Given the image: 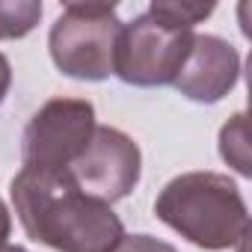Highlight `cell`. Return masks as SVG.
<instances>
[{
  "instance_id": "obj_1",
  "label": "cell",
  "mask_w": 252,
  "mask_h": 252,
  "mask_svg": "<svg viewBox=\"0 0 252 252\" xmlns=\"http://www.w3.org/2000/svg\"><path fill=\"white\" fill-rule=\"evenodd\" d=\"M12 205L30 240L57 252H113L125 237L119 214L86 196L68 172L24 169L12 178Z\"/></svg>"
},
{
  "instance_id": "obj_2",
  "label": "cell",
  "mask_w": 252,
  "mask_h": 252,
  "mask_svg": "<svg viewBox=\"0 0 252 252\" xmlns=\"http://www.w3.org/2000/svg\"><path fill=\"white\" fill-rule=\"evenodd\" d=\"M155 214L199 249L222 252L249 237V208L228 175L184 172L155 199Z\"/></svg>"
},
{
  "instance_id": "obj_3",
  "label": "cell",
  "mask_w": 252,
  "mask_h": 252,
  "mask_svg": "<svg viewBox=\"0 0 252 252\" xmlns=\"http://www.w3.org/2000/svg\"><path fill=\"white\" fill-rule=\"evenodd\" d=\"M119 33L122 21L113 3H68L48 36L51 60L71 80H107Z\"/></svg>"
},
{
  "instance_id": "obj_4",
  "label": "cell",
  "mask_w": 252,
  "mask_h": 252,
  "mask_svg": "<svg viewBox=\"0 0 252 252\" xmlns=\"http://www.w3.org/2000/svg\"><path fill=\"white\" fill-rule=\"evenodd\" d=\"M193 36V30L172 27L146 9L131 24H122L113 74L128 86H169L190 54Z\"/></svg>"
},
{
  "instance_id": "obj_5",
  "label": "cell",
  "mask_w": 252,
  "mask_h": 252,
  "mask_svg": "<svg viewBox=\"0 0 252 252\" xmlns=\"http://www.w3.org/2000/svg\"><path fill=\"white\" fill-rule=\"evenodd\" d=\"M95 134V107L86 98H51L24 131V169L60 175L83 155Z\"/></svg>"
},
{
  "instance_id": "obj_6",
  "label": "cell",
  "mask_w": 252,
  "mask_h": 252,
  "mask_svg": "<svg viewBox=\"0 0 252 252\" xmlns=\"http://www.w3.org/2000/svg\"><path fill=\"white\" fill-rule=\"evenodd\" d=\"M143 175V155L140 146L119 128L95 125V134L83 155L68 166V178L98 202H119L125 199Z\"/></svg>"
},
{
  "instance_id": "obj_7",
  "label": "cell",
  "mask_w": 252,
  "mask_h": 252,
  "mask_svg": "<svg viewBox=\"0 0 252 252\" xmlns=\"http://www.w3.org/2000/svg\"><path fill=\"white\" fill-rule=\"evenodd\" d=\"M240 80V54L231 42L199 33L193 36L190 54L175 77V89L196 101V104H217L222 101Z\"/></svg>"
},
{
  "instance_id": "obj_8",
  "label": "cell",
  "mask_w": 252,
  "mask_h": 252,
  "mask_svg": "<svg viewBox=\"0 0 252 252\" xmlns=\"http://www.w3.org/2000/svg\"><path fill=\"white\" fill-rule=\"evenodd\" d=\"M220 155L228 166H234L243 178L252 175V160H249V131H246V116L237 113L231 116L222 131H220Z\"/></svg>"
},
{
  "instance_id": "obj_9",
  "label": "cell",
  "mask_w": 252,
  "mask_h": 252,
  "mask_svg": "<svg viewBox=\"0 0 252 252\" xmlns=\"http://www.w3.org/2000/svg\"><path fill=\"white\" fill-rule=\"evenodd\" d=\"M42 21L39 0H0V39H21Z\"/></svg>"
},
{
  "instance_id": "obj_10",
  "label": "cell",
  "mask_w": 252,
  "mask_h": 252,
  "mask_svg": "<svg viewBox=\"0 0 252 252\" xmlns=\"http://www.w3.org/2000/svg\"><path fill=\"white\" fill-rule=\"evenodd\" d=\"M149 12H155L158 18L169 21L172 27L181 30H193L199 21H205L214 12V3H190V0H155L149 6Z\"/></svg>"
},
{
  "instance_id": "obj_11",
  "label": "cell",
  "mask_w": 252,
  "mask_h": 252,
  "mask_svg": "<svg viewBox=\"0 0 252 252\" xmlns=\"http://www.w3.org/2000/svg\"><path fill=\"white\" fill-rule=\"evenodd\" d=\"M113 252H178V249L152 234H125Z\"/></svg>"
},
{
  "instance_id": "obj_12",
  "label": "cell",
  "mask_w": 252,
  "mask_h": 252,
  "mask_svg": "<svg viewBox=\"0 0 252 252\" xmlns=\"http://www.w3.org/2000/svg\"><path fill=\"white\" fill-rule=\"evenodd\" d=\"M9 86H12V65H9V60L3 54H0V104L6 101Z\"/></svg>"
},
{
  "instance_id": "obj_13",
  "label": "cell",
  "mask_w": 252,
  "mask_h": 252,
  "mask_svg": "<svg viewBox=\"0 0 252 252\" xmlns=\"http://www.w3.org/2000/svg\"><path fill=\"white\" fill-rule=\"evenodd\" d=\"M9 231H12V214H9L6 202L0 199V246H6V237H9Z\"/></svg>"
},
{
  "instance_id": "obj_14",
  "label": "cell",
  "mask_w": 252,
  "mask_h": 252,
  "mask_svg": "<svg viewBox=\"0 0 252 252\" xmlns=\"http://www.w3.org/2000/svg\"><path fill=\"white\" fill-rule=\"evenodd\" d=\"M0 252H27L24 246H12V243H6V246H0Z\"/></svg>"
}]
</instances>
